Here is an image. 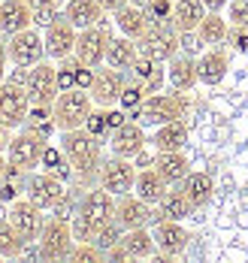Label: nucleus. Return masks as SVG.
<instances>
[{"label": "nucleus", "mask_w": 248, "mask_h": 263, "mask_svg": "<svg viewBox=\"0 0 248 263\" xmlns=\"http://www.w3.org/2000/svg\"><path fill=\"white\" fill-rule=\"evenodd\" d=\"M61 148L67 160L73 163V173L79 182H91L97 179L100 166H103V139L88 133L85 127L76 130H61Z\"/></svg>", "instance_id": "f257e3e1"}, {"label": "nucleus", "mask_w": 248, "mask_h": 263, "mask_svg": "<svg viewBox=\"0 0 248 263\" xmlns=\"http://www.w3.org/2000/svg\"><path fill=\"white\" fill-rule=\"evenodd\" d=\"M94 100H91V91L88 88H67L58 94V100L52 103V112H55V124L58 130H76V127H85L88 115L94 112Z\"/></svg>", "instance_id": "f03ea898"}, {"label": "nucleus", "mask_w": 248, "mask_h": 263, "mask_svg": "<svg viewBox=\"0 0 248 263\" xmlns=\"http://www.w3.org/2000/svg\"><path fill=\"white\" fill-rule=\"evenodd\" d=\"M185 109L188 103L182 100V91L176 94H148L142 106L137 109V121L139 124H148V127H161V124H169V121H179L185 118Z\"/></svg>", "instance_id": "7ed1b4c3"}, {"label": "nucleus", "mask_w": 248, "mask_h": 263, "mask_svg": "<svg viewBox=\"0 0 248 263\" xmlns=\"http://www.w3.org/2000/svg\"><path fill=\"white\" fill-rule=\"evenodd\" d=\"M40 257L43 260H67L70 257V248L76 245L73 239V227H70V218H46V227L40 233Z\"/></svg>", "instance_id": "20e7f679"}, {"label": "nucleus", "mask_w": 248, "mask_h": 263, "mask_svg": "<svg viewBox=\"0 0 248 263\" xmlns=\"http://www.w3.org/2000/svg\"><path fill=\"white\" fill-rule=\"evenodd\" d=\"M46 145H49V139L46 136H40V133L33 130H25L15 133L12 139H9V145H6V158L12 166H18L22 173H33L40 163H43V152H46Z\"/></svg>", "instance_id": "39448f33"}, {"label": "nucleus", "mask_w": 248, "mask_h": 263, "mask_svg": "<svg viewBox=\"0 0 248 263\" xmlns=\"http://www.w3.org/2000/svg\"><path fill=\"white\" fill-rule=\"evenodd\" d=\"M139 46V54H145V58H155V61H161V64H169L179 49H182V36H179V30L169 25H151L145 30V36H139L137 40Z\"/></svg>", "instance_id": "423d86ee"}, {"label": "nucleus", "mask_w": 248, "mask_h": 263, "mask_svg": "<svg viewBox=\"0 0 248 263\" xmlns=\"http://www.w3.org/2000/svg\"><path fill=\"white\" fill-rule=\"evenodd\" d=\"M25 91L30 97V106H52L61 94L58 88V67H52L49 61L33 64L25 76Z\"/></svg>", "instance_id": "0eeeda50"}, {"label": "nucleus", "mask_w": 248, "mask_h": 263, "mask_svg": "<svg viewBox=\"0 0 248 263\" xmlns=\"http://www.w3.org/2000/svg\"><path fill=\"white\" fill-rule=\"evenodd\" d=\"M6 46H9V61L18 70H28L33 64L46 61V40L40 36V30H33V25L6 36Z\"/></svg>", "instance_id": "6e6552de"}, {"label": "nucleus", "mask_w": 248, "mask_h": 263, "mask_svg": "<svg viewBox=\"0 0 248 263\" xmlns=\"http://www.w3.org/2000/svg\"><path fill=\"white\" fill-rule=\"evenodd\" d=\"M28 112H30V97H28V91H25V85L3 82L0 85V124L6 130L25 127Z\"/></svg>", "instance_id": "1a4fd4ad"}, {"label": "nucleus", "mask_w": 248, "mask_h": 263, "mask_svg": "<svg viewBox=\"0 0 248 263\" xmlns=\"http://www.w3.org/2000/svg\"><path fill=\"white\" fill-rule=\"evenodd\" d=\"M25 197H28L30 203H36L43 212H52L67 197V187L64 182L58 179L55 173H49V170H43V173H28V184H25Z\"/></svg>", "instance_id": "9d476101"}, {"label": "nucleus", "mask_w": 248, "mask_h": 263, "mask_svg": "<svg viewBox=\"0 0 248 263\" xmlns=\"http://www.w3.org/2000/svg\"><path fill=\"white\" fill-rule=\"evenodd\" d=\"M133 182H137V166H133L130 158L112 155V158L103 160V166H100V173H97V184L106 187L115 197L130 194V191H133Z\"/></svg>", "instance_id": "9b49d317"}, {"label": "nucleus", "mask_w": 248, "mask_h": 263, "mask_svg": "<svg viewBox=\"0 0 248 263\" xmlns=\"http://www.w3.org/2000/svg\"><path fill=\"white\" fill-rule=\"evenodd\" d=\"M109 40H112V36H109V30H106V27H100V25L85 27V30H79V36H76V52H73V58L97 70V67H103V64H106Z\"/></svg>", "instance_id": "f8f14e48"}, {"label": "nucleus", "mask_w": 248, "mask_h": 263, "mask_svg": "<svg viewBox=\"0 0 248 263\" xmlns=\"http://www.w3.org/2000/svg\"><path fill=\"white\" fill-rule=\"evenodd\" d=\"M158 218H161V215H158V209H155L151 203L139 200L133 191H130V194H124V197H118V206H115V221H118L124 230H133V227H151Z\"/></svg>", "instance_id": "ddd939ff"}, {"label": "nucleus", "mask_w": 248, "mask_h": 263, "mask_svg": "<svg viewBox=\"0 0 248 263\" xmlns=\"http://www.w3.org/2000/svg\"><path fill=\"white\" fill-rule=\"evenodd\" d=\"M6 218L15 224V230L25 236V242L40 239L43 227H46V215H43V209H40L36 203H30L28 197H18L15 203H9V215H6Z\"/></svg>", "instance_id": "4468645a"}, {"label": "nucleus", "mask_w": 248, "mask_h": 263, "mask_svg": "<svg viewBox=\"0 0 248 263\" xmlns=\"http://www.w3.org/2000/svg\"><path fill=\"white\" fill-rule=\"evenodd\" d=\"M76 36H79V30L67 22V15H58L55 22L46 27V33H43V40H46V54L55 58V61L70 58V54L76 52Z\"/></svg>", "instance_id": "2eb2a0df"}, {"label": "nucleus", "mask_w": 248, "mask_h": 263, "mask_svg": "<svg viewBox=\"0 0 248 263\" xmlns=\"http://www.w3.org/2000/svg\"><path fill=\"white\" fill-rule=\"evenodd\" d=\"M155 245L164 257H179L185 254L188 242H191V233L182 227V221H169V218H158L155 221Z\"/></svg>", "instance_id": "dca6fc26"}, {"label": "nucleus", "mask_w": 248, "mask_h": 263, "mask_svg": "<svg viewBox=\"0 0 248 263\" xmlns=\"http://www.w3.org/2000/svg\"><path fill=\"white\" fill-rule=\"evenodd\" d=\"M115 206H118V197L109 194L106 187H88L82 194V200H79V212L88 215L97 227H103V224H109L115 221Z\"/></svg>", "instance_id": "f3484780"}, {"label": "nucleus", "mask_w": 248, "mask_h": 263, "mask_svg": "<svg viewBox=\"0 0 248 263\" xmlns=\"http://www.w3.org/2000/svg\"><path fill=\"white\" fill-rule=\"evenodd\" d=\"M145 130H142V124L139 121H124L121 127H115V130L109 133V148L112 155H118V158H130L137 160L139 155H142V148H145Z\"/></svg>", "instance_id": "a211bd4d"}, {"label": "nucleus", "mask_w": 248, "mask_h": 263, "mask_svg": "<svg viewBox=\"0 0 248 263\" xmlns=\"http://www.w3.org/2000/svg\"><path fill=\"white\" fill-rule=\"evenodd\" d=\"M91 100L97 106H103V109H109V106H118V97H121V91H124V76H121V70H100L97 67V73H94V82H91Z\"/></svg>", "instance_id": "6ab92c4d"}, {"label": "nucleus", "mask_w": 248, "mask_h": 263, "mask_svg": "<svg viewBox=\"0 0 248 263\" xmlns=\"http://www.w3.org/2000/svg\"><path fill=\"white\" fill-rule=\"evenodd\" d=\"M33 25V6L28 0H0V33L12 36Z\"/></svg>", "instance_id": "aec40b11"}, {"label": "nucleus", "mask_w": 248, "mask_h": 263, "mask_svg": "<svg viewBox=\"0 0 248 263\" xmlns=\"http://www.w3.org/2000/svg\"><path fill=\"white\" fill-rule=\"evenodd\" d=\"M227 70H230V54L224 49H209L197 58V76L209 88H215L227 79Z\"/></svg>", "instance_id": "412c9836"}, {"label": "nucleus", "mask_w": 248, "mask_h": 263, "mask_svg": "<svg viewBox=\"0 0 248 263\" xmlns=\"http://www.w3.org/2000/svg\"><path fill=\"white\" fill-rule=\"evenodd\" d=\"M166 191H169V184H166V179L158 173V170H155V166H145V170H139V173H137L133 194H137L139 200H145V203L158 206V203L164 200Z\"/></svg>", "instance_id": "4be33fe9"}, {"label": "nucleus", "mask_w": 248, "mask_h": 263, "mask_svg": "<svg viewBox=\"0 0 248 263\" xmlns=\"http://www.w3.org/2000/svg\"><path fill=\"white\" fill-rule=\"evenodd\" d=\"M64 15L76 30H85V27H94L103 22V6L97 0H67Z\"/></svg>", "instance_id": "5701e85b"}, {"label": "nucleus", "mask_w": 248, "mask_h": 263, "mask_svg": "<svg viewBox=\"0 0 248 263\" xmlns=\"http://www.w3.org/2000/svg\"><path fill=\"white\" fill-rule=\"evenodd\" d=\"M166 82L176 88V91H191L194 85L200 82L197 76V61H194L191 54H176L173 61H169V67H166Z\"/></svg>", "instance_id": "b1692460"}, {"label": "nucleus", "mask_w": 248, "mask_h": 263, "mask_svg": "<svg viewBox=\"0 0 248 263\" xmlns=\"http://www.w3.org/2000/svg\"><path fill=\"white\" fill-rule=\"evenodd\" d=\"M133 79L148 91V94H158L161 88H164V82H166V70H164V64L161 61H155V58H145V54H139L137 61H133Z\"/></svg>", "instance_id": "393cba45"}, {"label": "nucleus", "mask_w": 248, "mask_h": 263, "mask_svg": "<svg viewBox=\"0 0 248 263\" xmlns=\"http://www.w3.org/2000/svg\"><path fill=\"white\" fill-rule=\"evenodd\" d=\"M203 15H206L203 0H176V3H173V18H169V25L176 27L179 33H194L197 25L203 22Z\"/></svg>", "instance_id": "a878e982"}, {"label": "nucleus", "mask_w": 248, "mask_h": 263, "mask_svg": "<svg viewBox=\"0 0 248 263\" xmlns=\"http://www.w3.org/2000/svg\"><path fill=\"white\" fill-rule=\"evenodd\" d=\"M115 27H118L124 36L139 40V36H145V30L151 27V22H148V15H145V9H142V6L124 3V6L115 12Z\"/></svg>", "instance_id": "bb28decb"}, {"label": "nucleus", "mask_w": 248, "mask_h": 263, "mask_svg": "<svg viewBox=\"0 0 248 263\" xmlns=\"http://www.w3.org/2000/svg\"><path fill=\"white\" fill-rule=\"evenodd\" d=\"M139 58V46L137 40H130V36H112L109 40V49H106V67L112 70H130L133 67V61Z\"/></svg>", "instance_id": "cd10ccee"}, {"label": "nucleus", "mask_w": 248, "mask_h": 263, "mask_svg": "<svg viewBox=\"0 0 248 263\" xmlns=\"http://www.w3.org/2000/svg\"><path fill=\"white\" fill-rule=\"evenodd\" d=\"M155 170L166 179L169 187H176V184H182V179L191 173V163H188V158H185V152H158Z\"/></svg>", "instance_id": "c85d7f7f"}, {"label": "nucleus", "mask_w": 248, "mask_h": 263, "mask_svg": "<svg viewBox=\"0 0 248 263\" xmlns=\"http://www.w3.org/2000/svg\"><path fill=\"white\" fill-rule=\"evenodd\" d=\"M188 142V124L179 118V121H169V124H161L155 127V136H151V145L155 152H182Z\"/></svg>", "instance_id": "c756f323"}, {"label": "nucleus", "mask_w": 248, "mask_h": 263, "mask_svg": "<svg viewBox=\"0 0 248 263\" xmlns=\"http://www.w3.org/2000/svg\"><path fill=\"white\" fill-rule=\"evenodd\" d=\"M121 248L127 251L130 260H145V257H151V254L158 251V245H155V233H151L148 227L124 230V236H121Z\"/></svg>", "instance_id": "7c9ffc66"}, {"label": "nucleus", "mask_w": 248, "mask_h": 263, "mask_svg": "<svg viewBox=\"0 0 248 263\" xmlns=\"http://www.w3.org/2000/svg\"><path fill=\"white\" fill-rule=\"evenodd\" d=\"M179 187L185 191V197L191 200L197 209H203V206L212 200V194H215V179H212L209 173H200V170H197V173H188Z\"/></svg>", "instance_id": "2f4dec72"}, {"label": "nucleus", "mask_w": 248, "mask_h": 263, "mask_svg": "<svg viewBox=\"0 0 248 263\" xmlns=\"http://www.w3.org/2000/svg\"><path fill=\"white\" fill-rule=\"evenodd\" d=\"M194 33H197L200 46H221L227 40V33H230V22L221 12H206Z\"/></svg>", "instance_id": "473e14b6"}, {"label": "nucleus", "mask_w": 248, "mask_h": 263, "mask_svg": "<svg viewBox=\"0 0 248 263\" xmlns=\"http://www.w3.org/2000/svg\"><path fill=\"white\" fill-rule=\"evenodd\" d=\"M194 212H197V206L185 197V191L179 184H176V191H166L164 200L158 203V215L169 218V221H185V218H191Z\"/></svg>", "instance_id": "72a5a7b5"}, {"label": "nucleus", "mask_w": 248, "mask_h": 263, "mask_svg": "<svg viewBox=\"0 0 248 263\" xmlns=\"http://www.w3.org/2000/svg\"><path fill=\"white\" fill-rule=\"evenodd\" d=\"M25 236L15 230V224L9 218H0V257L3 260H12V257H22L25 254Z\"/></svg>", "instance_id": "f704fd0d"}, {"label": "nucleus", "mask_w": 248, "mask_h": 263, "mask_svg": "<svg viewBox=\"0 0 248 263\" xmlns=\"http://www.w3.org/2000/svg\"><path fill=\"white\" fill-rule=\"evenodd\" d=\"M25 184H28V173H22L18 166L9 163L6 176L0 179V200H3V203H15V200L25 194Z\"/></svg>", "instance_id": "c9c22d12"}, {"label": "nucleus", "mask_w": 248, "mask_h": 263, "mask_svg": "<svg viewBox=\"0 0 248 263\" xmlns=\"http://www.w3.org/2000/svg\"><path fill=\"white\" fill-rule=\"evenodd\" d=\"M25 127L49 139V136H52V130H58V124H55V112H52V106H30Z\"/></svg>", "instance_id": "e433bc0d"}, {"label": "nucleus", "mask_w": 248, "mask_h": 263, "mask_svg": "<svg viewBox=\"0 0 248 263\" xmlns=\"http://www.w3.org/2000/svg\"><path fill=\"white\" fill-rule=\"evenodd\" d=\"M145 97H148V91H145L139 82H133V85H124V91H121V97H118V106H121L127 115H137V109L142 106Z\"/></svg>", "instance_id": "4c0bfd02"}, {"label": "nucleus", "mask_w": 248, "mask_h": 263, "mask_svg": "<svg viewBox=\"0 0 248 263\" xmlns=\"http://www.w3.org/2000/svg\"><path fill=\"white\" fill-rule=\"evenodd\" d=\"M70 227H73V239L76 242H94V236H97V224L88 218V215H82V212L76 209L73 212V218H70Z\"/></svg>", "instance_id": "58836bf2"}, {"label": "nucleus", "mask_w": 248, "mask_h": 263, "mask_svg": "<svg viewBox=\"0 0 248 263\" xmlns=\"http://www.w3.org/2000/svg\"><path fill=\"white\" fill-rule=\"evenodd\" d=\"M121 236H124V227L118 224V221H109V224H103L100 230H97V236H94V245L106 254L109 248H115L118 242H121Z\"/></svg>", "instance_id": "ea45409f"}, {"label": "nucleus", "mask_w": 248, "mask_h": 263, "mask_svg": "<svg viewBox=\"0 0 248 263\" xmlns=\"http://www.w3.org/2000/svg\"><path fill=\"white\" fill-rule=\"evenodd\" d=\"M67 260H82V263H100L106 260V254L94 245V242H76L73 248H70V257Z\"/></svg>", "instance_id": "a19ab883"}, {"label": "nucleus", "mask_w": 248, "mask_h": 263, "mask_svg": "<svg viewBox=\"0 0 248 263\" xmlns=\"http://www.w3.org/2000/svg\"><path fill=\"white\" fill-rule=\"evenodd\" d=\"M173 3H176V0H151V3L145 6L148 22H151V25H166V22L173 18Z\"/></svg>", "instance_id": "79ce46f5"}, {"label": "nucleus", "mask_w": 248, "mask_h": 263, "mask_svg": "<svg viewBox=\"0 0 248 263\" xmlns=\"http://www.w3.org/2000/svg\"><path fill=\"white\" fill-rule=\"evenodd\" d=\"M76 64H79V61H76L73 54L61 61V67H58V88H61V91L76 88Z\"/></svg>", "instance_id": "37998d69"}, {"label": "nucleus", "mask_w": 248, "mask_h": 263, "mask_svg": "<svg viewBox=\"0 0 248 263\" xmlns=\"http://www.w3.org/2000/svg\"><path fill=\"white\" fill-rule=\"evenodd\" d=\"M85 130L88 133H94V136H106L109 133V124H106V109L103 106H94V112L88 115V121H85Z\"/></svg>", "instance_id": "c03bdc74"}, {"label": "nucleus", "mask_w": 248, "mask_h": 263, "mask_svg": "<svg viewBox=\"0 0 248 263\" xmlns=\"http://www.w3.org/2000/svg\"><path fill=\"white\" fill-rule=\"evenodd\" d=\"M227 22H230V27H248V0L227 3Z\"/></svg>", "instance_id": "a18cd8bd"}, {"label": "nucleus", "mask_w": 248, "mask_h": 263, "mask_svg": "<svg viewBox=\"0 0 248 263\" xmlns=\"http://www.w3.org/2000/svg\"><path fill=\"white\" fill-rule=\"evenodd\" d=\"M61 163H67V155H64V148L46 145V152H43V163H40V166H46V170L52 173V170H58Z\"/></svg>", "instance_id": "49530a36"}, {"label": "nucleus", "mask_w": 248, "mask_h": 263, "mask_svg": "<svg viewBox=\"0 0 248 263\" xmlns=\"http://www.w3.org/2000/svg\"><path fill=\"white\" fill-rule=\"evenodd\" d=\"M58 15H61L58 6H33V25L36 27H49Z\"/></svg>", "instance_id": "de8ad7c7"}, {"label": "nucleus", "mask_w": 248, "mask_h": 263, "mask_svg": "<svg viewBox=\"0 0 248 263\" xmlns=\"http://www.w3.org/2000/svg\"><path fill=\"white\" fill-rule=\"evenodd\" d=\"M227 40H230V46L239 54H248V27H230Z\"/></svg>", "instance_id": "09e8293b"}, {"label": "nucleus", "mask_w": 248, "mask_h": 263, "mask_svg": "<svg viewBox=\"0 0 248 263\" xmlns=\"http://www.w3.org/2000/svg\"><path fill=\"white\" fill-rule=\"evenodd\" d=\"M6 64H9V46H6V36L0 33V85L6 82Z\"/></svg>", "instance_id": "8fccbe9b"}, {"label": "nucleus", "mask_w": 248, "mask_h": 263, "mask_svg": "<svg viewBox=\"0 0 248 263\" xmlns=\"http://www.w3.org/2000/svg\"><path fill=\"white\" fill-rule=\"evenodd\" d=\"M97 3L103 6V12H112V15H115V12H118L124 3H130V0H97Z\"/></svg>", "instance_id": "3c124183"}, {"label": "nucleus", "mask_w": 248, "mask_h": 263, "mask_svg": "<svg viewBox=\"0 0 248 263\" xmlns=\"http://www.w3.org/2000/svg\"><path fill=\"white\" fill-rule=\"evenodd\" d=\"M203 6H206V12H221L227 6V0H203Z\"/></svg>", "instance_id": "603ef678"}, {"label": "nucleus", "mask_w": 248, "mask_h": 263, "mask_svg": "<svg viewBox=\"0 0 248 263\" xmlns=\"http://www.w3.org/2000/svg\"><path fill=\"white\" fill-rule=\"evenodd\" d=\"M30 6H61V0H28Z\"/></svg>", "instance_id": "864d4df0"}, {"label": "nucleus", "mask_w": 248, "mask_h": 263, "mask_svg": "<svg viewBox=\"0 0 248 263\" xmlns=\"http://www.w3.org/2000/svg\"><path fill=\"white\" fill-rule=\"evenodd\" d=\"M6 170H9V158H6V155L0 152V179L6 176Z\"/></svg>", "instance_id": "5fc2aeb1"}, {"label": "nucleus", "mask_w": 248, "mask_h": 263, "mask_svg": "<svg viewBox=\"0 0 248 263\" xmlns=\"http://www.w3.org/2000/svg\"><path fill=\"white\" fill-rule=\"evenodd\" d=\"M130 3H133V6H142V9H145V6H148L151 0H130Z\"/></svg>", "instance_id": "6e6d98bb"}, {"label": "nucleus", "mask_w": 248, "mask_h": 263, "mask_svg": "<svg viewBox=\"0 0 248 263\" xmlns=\"http://www.w3.org/2000/svg\"><path fill=\"white\" fill-rule=\"evenodd\" d=\"M0 260H3V257H0Z\"/></svg>", "instance_id": "4d7b16f0"}]
</instances>
